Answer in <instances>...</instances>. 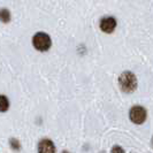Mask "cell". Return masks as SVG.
Here are the masks:
<instances>
[{
    "label": "cell",
    "instance_id": "1",
    "mask_svg": "<svg viewBox=\"0 0 153 153\" xmlns=\"http://www.w3.org/2000/svg\"><path fill=\"white\" fill-rule=\"evenodd\" d=\"M119 86L123 92L131 93L137 89V77L131 71H123L119 76Z\"/></svg>",
    "mask_w": 153,
    "mask_h": 153
},
{
    "label": "cell",
    "instance_id": "2",
    "mask_svg": "<svg viewBox=\"0 0 153 153\" xmlns=\"http://www.w3.org/2000/svg\"><path fill=\"white\" fill-rule=\"evenodd\" d=\"M32 44L36 50H38L40 52H45L51 47L52 40L50 38V36L45 32H37L32 38Z\"/></svg>",
    "mask_w": 153,
    "mask_h": 153
},
{
    "label": "cell",
    "instance_id": "3",
    "mask_svg": "<svg viewBox=\"0 0 153 153\" xmlns=\"http://www.w3.org/2000/svg\"><path fill=\"white\" fill-rule=\"evenodd\" d=\"M129 119L134 124L140 126L146 121L147 119V112L143 106L135 105L130 108L129 111Z\"/></svg>",
    "mask_w": 153,
    "mask_h": 153
},
{
    "label": "cell",
    "instance_id": "4",
    "mask_svg": "<svg viewBox=\"0 0 153 153\" xmlns=\"http://www.w3.org/2000/svg\"><path fill=\"white\" fill-rule=\"evenodd\" d=\"M37 153H56V146L50 138H43L38 142Z\"/></svg>",
    "mask_w": 153,
    "mask_h": 153
},
{
    "label": "cell",
    "instance_id": "5",
    "mask_svg": "<svg viewBox=\"0 0 153 153\" xmlns=\"http://www.w3.org/2000/svg\"><path fill=\"white\" fill-rule=\"evenodd\" d=\"M115 28H116V20H115L114 17H112V16L104 17L100 21V29L104 32H106V33L113 32Z\"/></svg>",
    "mask_w": 153,
    "mask_h": 153
},
{
    "label": "cell",
    "instance_id": "6",
    "mask_svg": "<svg viewBox=\"0 0 153 153\" xmlns=\"http://www.w3.org/2000/svg\"><path fill=\"white\" fill-rule=\"evenodd\" d=\"M9 109V100L6 96L0 94V113H5Z\"/></svg>",
    "mask_w": 153,
    "mask_h": 153
},
{
    "label": "cell",
    "instance_id": "7",
    "mask_svg": "<svg viewBox=\"0 0 153 153\" xmlns=\"http://www.w3.org/2000/svg\"><path fill=\"white\" fill-rule=\"evenodd\" d=\"M9 146H10V149H12L13 151H15V152H20V151L22 150L21 142L15 137L9 138Z\"/></svg>",
    "mask_w": 153,
    "mask_h": 153
},
{
    "label": "cell",
    "instance_id": "8",
    "mask_svg": "<svg viewBox=\"0 0 153 153\" xmlns=\"http://www.w3.org/2000/svg\"><path fill=\"white\" fill-rule=\"evenodd\" d=\"M10 20V13L8 12V9H0V21L4 23L9 22Z\"/></svg>",
    "mask_w": 153,
    "mask_h": 153
},
{
    "label": "cell",
    "instance_id": "9",
    "mask_svg": "<svg viewBox=\"0 0 153 153\" xmlns=\"http://www.w3.org/2000/svg\"><path fill=\"white\" fill-rule=\"evenodd\" d=\"M111 153H126V152H124V150H123L122 146L114 145L113 147H112V151H111Z\"/></svg>",
    "mask_w": 153,
    "mask_h": 153
},
{
    "label": "cell",
    "instance_id": "10",
    "mask_svg": "<svg viewBox=\"0 0 153 153\" xmlns=\"http://www.w3.org/2000/svg\"><path fill=\"white\" fill-rule=\"evenodd\" d=\"M61 153H70V152H69V151H66V150H65V151H62Z\"/></svg>",
    "mask_w": 153,
    "mask_h": 153
},
{
    "label": "cell",
    "instance_id": "11",
    "mask_svg": "<svg viewBox=\"0 0 153 153\" xmlns=\"http://www.w3.org/2000/svg\"><path fill=\"white\" fill-rule=\"evenodd\" d=\"M152 147H153V137H152Z\"/></svg>",
    "mask_w": 153,
    "mask_h": 153
}]
</instances>
